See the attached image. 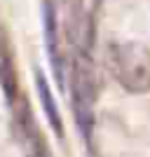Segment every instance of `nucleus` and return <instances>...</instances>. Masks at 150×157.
Returning <instances> with one entry per match:
<instances>
[{
    "label": "nucleus",
    "mask_w": 150,
    "mask_h": 157,
    "mask_svg": "<svg viewBox=\"0 0 150 157\" xmlns=\"http://www.w3.org/2000/svg\"><path fill=\"white\" fill-rule=\"evenodd\" d=\"M68 87H71L73 115H75L78 129H80V134L85 136L87 143H91L98 85H96V68H94V63H91V59H89L87 52H78L73 56Z\"/></svg>",
    "instance_id": "1"
},
{
    "label": "nucleus",
    "mask_w": 150,
    "mask_h": 157,
    "mask_svg": "<svg viewBox=\"0 0 150 157\" xmlns=\"http://www.w3.org/2000/svg\"><path fill=\"white\" fill-rule=\"evenodd\" d=\"M108 68L129 94L150 92V49L141 42H110Z\"/></svg>",
    "instance_id": "2"
},
{
    "label": "nucleus",
    "mask_w": 150,
    "mask_h": 157,
    "mask_svg": "<svg viewBox=\"0 0 150 157\" xmlns=\"http://www.w3.org/2000/svg\"><path fill=\"white\" fill-rule=\"evenodd\" d=\"M42 35H45V49L52 63L54 78L61 89H66L63 78V54H61V35H59V14L54 0H42Z\"/></svg>",
    "instance_id": "3"
},
{
    "label": "nucleus",
    "mask_w": 150,
    "mask_h": 157,
    "mask_svg": "<svg viewBox=\"0 0 150 157\" xmlns=\"http://www.w3.org/2000/svg\"><path fill=\"white\" fill-rule=\"evenodd\" d=\"M35 89H38V98H40V103H42V110H45V115H47V122H49L52 131L61 138L63 136L61 110H59V105H56L54 92H52V87H49V82H47V78L42 75V71H35Z\"/></svg>",
    "instance_id": "4"
},
{
    "label": "nucleus",
    "mask_w": 150,
    "mask_h": 157,
    "mask_svg": "<svg viewBox=\"0 0 150 157\" xmlns=\"http://www.w3.org/2000/svg\"><path fill=\"white\" fill-rule=\"evenodd\" d=\"M31 157H49V152H47L45 143H42V138L38 134H33L31 138Z\"/></svg>",
    "instance_id": "5"
},
{
    "label": "nucleus",
    "mask_w": 150,
    "mask_h": 157,
    "mask_svg": "<svg viewBox=\"0 0 150 157\" xmlns=\"http://www.w3.org/2000/svg\"><path fill=\"white\" fill-rule=\"evenodd\" d=\"M0 35H2V33H0Z\"/></svg>",
    "instance_id": "6"
}]
</instances>
